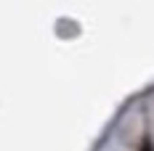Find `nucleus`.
Instances as JSON below:
<instances>
[{
    "label": "nucleus",
    "mask_w": 154,
    "mask_h": 151,
    "mask_svg": "<svg viewBox=\"0 0 154 151\" xmlns=\"http://www.w3.org/2000/svg\"><path fill=\"white\" fill-rule=\"evenodd\" d=\"M141 151H154V149H152V143H149V140H143V146H141Z\"/></svg>",
    "instance_id": "f257e3e1"
}]
</instances>
